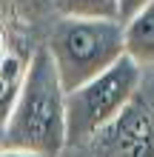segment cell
Returning a JSON list of instances; mask_svg holds the SVG:
<instances>
[{
    "instance_id": "cell-1",
    "label": "cell",
    "mask_w": 154,
    "mask_h": 157,
    "mask_svg": "<svg viewBox=\"0 0 154 157\" xmlns=\"http://www.w3.org/2000/svg\"><path fill=\"white\" fill-rule=\"evenodd\" d=\"M66 146V89L54 69L49 46H40L26 63V77L14 109L0 134V149H23L57 157Z\"/></svg>"
},
{
    "instance_id": "cell-2",
    "label": "cell",
    "mask_w": 154,
    "mask_h": 157,
    "mask_svg": "<svg viewBox=\"0 0 154 157\" xmlns=\"http://www.w3.org/2000/svg\"><path fill=\"white\" fill-rule=\"evenodd\" d=\"M46 46L63 89L71 91L123 57L126 32L120 20H88L60 14Z\"/></svg>"
},
{
    "instance_id": "cell-3",
    "label": "cell",
    "mask_w": 154,
    "mask_h": 157,
    "mask_svg": "<svg viewBox=\"0 0 154 157\" xmlns=\"http://www.w3.org/2000/svg\"><path fill=\"white\" fill-rule=\"evenodd\" d=\"M143 77V66L123 54L83 86L66 91V146H80L97 137L103 128L117 120V114L134 100Z\"/></svg>"
},
{
    "instance_id": "cell-4",
    "label": "cell",
    "mask_w": 154,
    "mask_h": 157,
    "mask_svg": "<svg viewBox=\"0 0 154 157\" xmlns=\"http://www.w3.org/2000/svg\"><path fill=\"white\" fill-rule=\"evenodd\" d=\"M103 132H111L108 140L111 157H154V120L134 100Z\"/></svg>"
},
{
    "instance_id": "cell-5",
    "label": "cell",
    "mask_w": 154,
    "mask_h": 157,
    "mask_svg": "<svg viewBox=\"0 0 154 157\" xmlns=\"http://www.w3.org/2000/svg\"><path fill=\"white\" fill-rule=\"evenodd\" d=\"M126 54L140 66H154V0H148L131 20L123 23Z\"/></svg>"
},
{
    "instance_id": "cell-6",
    "label": "cell",
    "mask_w": 154,
    "mask_h": 157,
    "mask_svg": "<svg viewBox=\"0 0 154 157\" xmlns=\"http://www.w3.org/2000/svg\"><path fill=\"white\" fill-rule=\"evenodd\" d=\"M23 77H26V63L12 52L0 54V134H3L6 120L14 109L17 94H20Z\"/></svg>"
},
{
    "instance_id": "cell-7",
    "label": "cell",
    "mask_w": 154,
    "mask_h": 157,
    "mask_svg": "<svg viewBox=\"0 0 154 157\" xmlns=\"http://www.w3.org/2000/svg\"><path fill=\"white\" fill-rule=\"evenodd\" d=\"M57 14L88 20H120V0H54Z\"/></svg>"
},
{
    "instance_id": "cell-8",
    "label": "cell",
    "mask_w": 154,
    "mask_h": 157,
    "mask_svg": "<svg viewBox=\"0 0 154 157\" xmlns=\"http://www.w3.org/2000/svg\"><path fill=\"white\" fill-rule=\"evenodd\" d=\"M0 6L6 9L12 17H20V20H34V17L46 14L54 6V0H0Z\"/></svg>"
},
{
    "instance_id": "cell-9",
    "label": "cell",
    "mask_w": 154,
    "mask_h": 157,
    "mask_svg": "<svg viewBox=\"0 0 154 157\" xmlns=\"http://www.w3.org/2000/svg\"><path fill=\"white\" fill-rule=\"evenodd\" d=\"M146 3H148V0H120V23L131 20V17L137 14Z\"/></svg>"
},
{
    "instance_id": "cell-10",
    "label": "cell",
    "mask_w": 154,
    "mask_h": 157,
    "mask_svg": "<svg viewBox=\"0 0 154 157\" xmlns=\"http://www.w3.org/2000/svg\"><path fill=\"white\" fill-rule=\"evenodd\" d=\"M0 157H43V154L23 151V149H0Z\"/></svg>"
},
{
    "instance_id": "cell-11",
    "label": "cell",
    "mask_w": 154,
    "mask_h": 157,
    "mask_svg": "<svg viewBox=\"0 0 154 157\" xmlns=\"http://www.w3.org/2000/svg\"><path fill=\"white\" fill-rule=\"evenodd\" d=\"M9 52V40H6V32H3V26H0V54H6Z\"/></svg>"
}]
</instances>
